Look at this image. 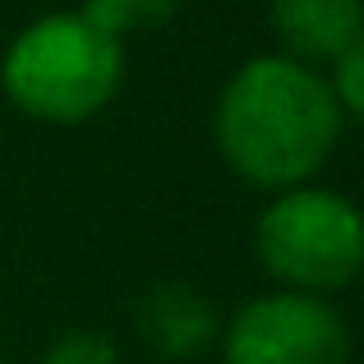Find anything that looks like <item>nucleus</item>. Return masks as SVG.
Returning <instances> with one entry per match:
<instances>
[{
    "mask_svg": "<svg viewBox=\"0 0 364 364\" xmlns=\"http://www.w3.org/2000/svg\"><path fill=\"white\" fill-rule=\"evenodd\" d=\"M213 129L226 166L245 185L282 194L309 185L328 166L346 116L314 65L295 55H254L222 88Z\"/></svg>",
    "mask_w": 364,
    "mask_h": 364,
    "instance_id": "f257e3e1",
    "label": "nucleus"
},
{
    "mask_svg": "<svg viewBox=\"0 0 364 364\" xmlns=\"http://www.w3.org/2000/svg\"><path fill=\"white\" fill-rule=\"evenodd\" d=\"M124 79L120 37L102 33L92 18L46 14L28 23L9 42L0 60V88L23 116L46 124H83L92 120Z\"/></svg>",
    "mask_w": 364,
    "mask_h": 364,
    "instance_id": "f03ea898",
    "label": "nucleus"
},
{
    "mask_svg": "<svg viewBox=\"0 0 364 364\" xmlns=\"http://www.w3.org/2000/svg\"><path fill=\"white\" fill-rule=\"evenodd\" d=\"M254 254L282 291L332 295L355 282L364 263V222L346 194L295 185L258 213Z\"/></svg>",
    "mask_w": 364,
    "mask_h": 364,
    "instance_id": "7ed1b4c3",
    "label": "nucleus"
},
{
    "mask_svg": "<svg viewBox=\"0 0 364 364\" xmlns=\"http://www.w3.org/2000/svg\"><path fill=\"white\" fill-rule=\"evenodd\" d=\"M226 364H350V328L328 295L267 291L222 332Z\"/></svg>",
    "mask_w": 364,
    "mask_h": 364,
    "instance_id": "20e7f679",
    "label": "nucleus"
},
{
    "mask_svg": "<svg viewBox=\"0 0 364 364\" xmlns=\"http://www.w3.org/2000/svg\"><path fill=\"white\" fill-rule=\"evenodd\" d=\"M134 328H139V341L157 360L180 364V360L203 355L217 341L222 323H217V309L208 304L203 291H194L185 282H157L134 309Z\"/></svg>",
    "mask_w": 364,
    "mask_h": 364,
    "instance_id": "39448f33",
    "label": "nucleus"
},
{
    "mask_svg": "<svg viewBox=\"0 0 364 364\" xmlns=\"http://www.w3.org/2000/svg\"><path fill=\"white\" fill-rule=\"evenodd\" d=\"M272 33L304 65H328L346 46L364 42V9L360 0H267Z\"/></svg>",
    "mask_w": 364,
    "mask_h": 364,
    "instance_id": "423d86ee",
    "label": "nucleus"
},
{
    "mask_svg": "<svg viewBox=\"0 0 364 364\" xmlns=\"http://www.w3.org/2000/svg\"><path fill=\"white\" fill-rule=\"evenodd\" d=\"M176 9H180V0H83L79 14L92 18L102 33L124 37V33H139V28L166 23Z\"/></svg>",
    "mask_w": 364,
    "mask_h": 364,
    "instance_id": "0eeeda50",
    "label": "nucleus"
},
{
    "mask_svg": "<svg viewBox=\"0 0 364 364\" xmlns=\"http://www.w3.org/2000/svg\"><path fill=\"white\" fill-rule=\"evenodd\" d=\"M323 79H328V92H332V102L341 107V116L355 120L364 111V42L346 46L341 55H332Z\"/></svg>",
    "mask_w": 364,
    "mask_h": 364,
    "instance_id": "6e6552de",
    "label": "nucleus"
},
{
    "mask_svg": "<svg viewBox=\"0 0 364 364\" xmlns=\"http://www.w3.org/2000/svg\"><path fill=\"white\" fill-rule=\"evenodd\" d=\"M42 364H120V350L107 332L74 328V332H65V337L51 341V350L42 355Z\"/></svg>",
    "mask_w": 364,
    "mask_h": 364,
    "instance_id": "1a4fd4ad",
    "label": "nucleus"
}]
</instances>
